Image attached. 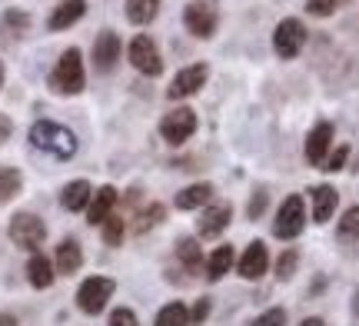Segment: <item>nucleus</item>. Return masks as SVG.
Wrapping results in <instances>:
<instances>
[{
  "mask_svg": "<svg viewBox=\"0 0 359 326\" xmlns=\"http://www.w3.org/2000/svg\"><path fill=\"white\" fill-rule=\"evenodd\" d=\"M160 4L163 0H127V20L137 27L154 24L156 13H160Z\"/></svg>",
  "mask_w": 359,
  "mask_h": 326,
  "instance_id": "b1692460",
  "label": "nucleus"
},
{
  "mask_svg": "<svg viewBox=\"0 0 359 326\" xmlns=\"http://www.w3.org/2000/svg\"><path fill=\"white\" fill-rule=\"evenodd\" d=\"M346 160H349V144H339L333 154L326 157V163H323V167H326V173H339V170L346 167Z\"/></svg>",
  "mask_w": 359,
  "mask_h": 326,
  "instance_id": "2f4dec72",
  "label": "nucleus"
},
{
  "mask_svg": "<svg viewBox=\"0 0 359 326\" xmlns=\"http://www.w3.org/2000/svg\"><path fill=\"white\" fill-rule=\"evenodd\" d=\"M183 24H187V30H190L193 37L210 40L213 34H217L219 17H217V11H210V7H203V4H190V7L183 11Z\"/></svg>",
  "mask_w": 359,
  "mask_h": 326,
  "instance_id": "f8f14e48",
  "label": "nucleus"
},
{
  "mask_svg": "<svg viewBox=\"0 0 359 326\" xmlns=\"http://www.w3.org/2000/svg\"><path fill=\"white\" fill-rule=\"evenodd\" d=\"M353 320L359 323V287H356V293H353Z\"/></svg>",
  "mask_w": 359,
  "mask_h": 326,
  "instance_id": "a19ab883",
  "label": "nucleus"
},
{
  "mask_svg": "<svg viewBox=\"0 0 359 326\" xmlns=\"http://www.w3.org/2000/svg\"><path fill=\"white\" fill-rule=\"evenodd\" d=\"M123 236H127V220L123 217H110V220L103 223V243L107 247H120Z\"/></svg>",
  "mask_w": 359,
  "mask_h": 326,
  "instance_id": "bb28decb",
  "label": "nucleus"
},
{
  "mask_svg": "<svg viewBox=\"0 0 359 326\" xmlns=\"http://www.w3.org/2000/svg\"><path fill=\"white\" fill-rule=\"evenodd\" d=\"M123 53V40L116 30H100L97 40H93V50H90V60H93V70L97 74H110Z\"/></svg>",
  "mask_w": 359,
  "mask_h": 326,
  "instance_id": "1a4fd4ad",
  "label": "nucleus"
},
{
  "mask_svg": "<svg viewBox=\"0 0 359 326\" xmlns=\"http://www.w3.org/2000/svg\"><path fill=\"white\" fill-rule=\"evenodd\" d=\"M80 266H83V250H80V243L74 236L60 240V243H57V253H53V270L60 276H74Z\"/></svg>",
  "mask_w": 359,
  "mask_h": 326,
  "instance_id": "dca6fc26",
  "label": "nucleus"
},
{
  "mask_svg": "<svg viewBox=\"0 0 359 326\" xmlns=\"http://www.w3.org/2000/svg\"><path fill=\"white\" fill-rule=\"evenodd\" d=\"M339 240H359V207H349L343 217H339V226H336Z\"/></svg>",
  "mask_w": 359,
  "mask_h": 326,
  "instance_id": "cd10ccee",
  "label": "nucleus"
},
{
  "mask_svg": "<svg viewBox=\"0 0 359 326\" xmlns=\"http://www.w3.org/2000/svg\"><path fill=\"white\" fill-rule=\"evenodd\" d=\"M263 210H266V190H257L253 200H250V207H246V217H250V220H259Z\"/></svg>",
  "mask_w": 359,
  "mask_h": 326,
  "instance_id": "c9c22d12",
  "label": "nucleus"
},
{
  "mask_svg": "<svg viewBox=\"0 0 359 326\" xmlns=\"http://www.w3.org/2000/svg\"><path fill=\"white\" fill-rule=\"evenodd\" d=\"M299 326H326V320H323V316H306Z\"/></svg>",
  "mask_w": 359,
  "mask_h": 326,
  "instance_id": "58836bf2",
  "label": "nucleus"
},
{
  "mask_svg": "<svg viewBox=\"0 0 359 326\" xmlns=\"http://www.w3.org/2000/svg\"><path fill=\"white\" fill-rule=\"evenodd\" d=\"M7 236H11L13 247L37 253V250L43 247V240H47V223L40 220L37 213H27V210H20V213H13L11 223H7Z\"/></svg>",
  "mask_w": 359,
  "mask_h": 326,
  "instance_id": "7ed1b4c3",
  "label": "nucleus"
},
{
  "mask_svg": "<svg viewBox=\"0 0 359 326\" xmlns=\"http://www.w3.org/2000/svg\"><path fill=\"white\" fill-rule=\"evenodd\" d=\"M127 57H130V64H133V70H140L143 77H160V74H163L160 47H156L154 37H147V34H137V37L130 40Z\"/></svg>",
  "mask_w": 359,
  "mask_h": 326,
  "instance_id": "0eeeda50",
  "label": "nucleus"
},
{
  "mask_svg": "<svg viewBox=\"0 0 359 326\" xmlns=\"http://www.w3.org/2000/svg\"><path fill=\"white\" fill-rule=\"evenodd\" d=\"M116 200H120V193H116V186H100L97 193L90 196V207H87V223H93V226H103V223L114 217V207Z\"/></svg>",
  "mask_w": 359,
  "mask_h": 326,
  "instance_id": "2eb2a0df",
  "label": "nucleus"
},
{
  "mask_svg": "<svg viewBox=\"0 0 359 326\" xmlns=\"http://www.w3.org/2000/svg\"><path fill=\"white\" fill-rule=\"evenodd\" d=\"M4 77H7V70H4V60H0V87H4Z\"/></svg>",
  "mask_w": 359,
  "mask_h": 326,
  "instance_id": "79ce46f5",
  "label": "nucleus"
},
{
  "mask_svg": "<svg viewBox=\"0 0 359 326\" xmlns=\"http://www.w3.org/2000/svg\"><path fill=\"white\" fill-rule=\"evenodd\" d=\"M253 326H286V310H283V306H273V310H266L263 316H257Z\"/></svg>",
  "mask_w": 359,
  "mask_h": 326,
  "instance_id": "473e14b6",
  "label": "nucleus"
},
{
  "mask_svg": "<svg viewBox=\"0 0 359 326\" xmlns=\"http://www.w3.org/2000/svg\"><path fill=\"white\" fill-rule=\"evenodd\" d=\"M306 37L309 34H306V27H303V20L283 17L280 24H276V30H273V50H276L280 60H293L306 47Z\"/></svg>",
  "mask_w": 359,
  "mask_h": 326,
  "instance_id": "20e7f679",
  "label": "nucleus"
},
{
  "mask_svg": "<svg viewBox=\"0 0 359 326\" xmlns=\"http://www.w3.org/2000/svg\"><path fill=\"white\" fill-rule=\"evenodd\" d=\"M83 13H87V0H60L47 17V27L50 30H70Z\"/></svg>",
  "mask_w": 359,
  "mask_h": 326,
  "instance_id": "6ab92c4d",
  "label": "nucleus"
},
{
  "mask_svg": "<svg viewBox=\"0 0 359 326\" xmlns=\"http://www.w3.org/2000/svg\"><path fill=\"white\" fill-rule=\"evenodd\" d=\"M233 263H236V257H233V247H217L213 253H210V260H206V280H223V276L233 270Z\"/></svg>",
  "mask_w": 359,
  "mask_h": 326,
  "instance_id": "5701e85b",
  "label": "nucleus"
},
{
  "mask_svg": "<svg viewBox=\"0 0 359 326\" xmlns=\"http://www.w3.org/2000/svg\"><path fill=\"white\" fill-rule=\"evenodd\" d=\"M236 270H240V276L243 280H259V276L269 270V250L263 240H253L250 247L243 250V257H240V263H236Z\"/></svg>",
  "mask_w": 359,
  "mask_h": 326,
  "instance_id": "ddd939ff",
  "label": "nucleus"
},
{
  "mask_svg": "<svg viewBox=\"0 0 359 326\" xmlns=\"http://www.w3.org/2000/svg\"><path fill=\"white\" fill-rule=\"evenodd\" d=\"M336 4H339V0H306V11L313 13V17H333Z\"/></svg>",
  "mask_w": 359,
  "mask_h": 326,
  "instance_id": "f704fd0d",
  "label": "nucleus"
},
{
  "mask_svg": "<svg viewBox=\"0 0 359 326\" xmlns=\"http://www.w3.org/2000/svg\"><path fill=\"white\" fill-rule=\"evenodd\" d=\"M163 213H167V210L160 207V203H150V207L147 210H140V217H137V230H150V226H156V223L163 220Z\"/></svg>",
  "mask_w": 359,
  "mask_h": 326,
  "instance_id": "c756f323",
  "label": "nucleus"
},
{
  "mask_svg": "<svg viewBox=\"0 0 359 326\" xmlns=\"http://www.w3.org/2000/svg\"><path fill=\"white\" fill-rule=\"evenodd\" d=\"M27 280H30L34 290H47V287H53L57 270H53V263L43 253H30V260H27Z\"/></svg>",
  "mask_w": 359,
  "mask_h": 326,
  "instance_id": "aec40b11",
  "label": "nucleus"
},
{
  "mask_svg": "<svg viewBox=\"0 0 359 326\" xmlns=\"http://www.w3.org/2000/svg\"><path fill=\"white\" fill-rule=\"evenodd\" d=\"M20 186H24V177H20V170L0 167V203H11L13 196L20 193Z\"/></svg>",
  "mask_w": 359,
  "mask_h": 326,
  "instance_id": "a878e982",
  "label": "nucleus"
},
{
  "mask_svg": "<svg viewBox=\"0 0 359 326\" xmlns=\"http://www.w3.org/2000/svg\"><path fill=\"white\" fill-rule=\"evenodd\" d=\"M11 133H13L11 117H4V114H0V144H7V140H11Z\"/></svg>",
  "mask_w": 359,
  "mask_h": 326,
  "instance_id": "4c0bfd02",
  "label": "nucleus"
},
{
  "mask_svg": "<svg viewBox=\"0 0 359 326\" xmlns=\"http://www.w3.org/2000/svg\"><path fill=\"white\" fill-rule=\"evenodd\" d=\"M83 83H87V70H83V53L77 47H67L57 64H53L50 77H47V87H50L57 97H77L83 93Z\"/></svg>",
  "mask_w": 359,
  "mask_h": 326,
  "instance_id": "f03ea898",
  "label": "nucleus"
},
{
  "mask_svg": "<svg viewBox=\"0 0 359 326\" xmlns=\"http://www.w3.org/2000/svg\"><path fill=\"white\" fill-rule=\"evenodd\" d=\"M110 326H140V323H137V313H133V310L120 306V310L110 313Z\"/></svg>",
  "mask_w": 359,
  "mask_h": 326,
  "instance_id": "e433bc0d",
  "label": "nucleus"
},
{
  "mask_svg": "<svg viewBox=\"0 0 359 326\" xmlns=\"http://www.w3.org/2000/svg\"><path fill=\"white\" fill-rule=\"evenodd\" d=\"M230 220H233L230 203H206L200 220H196V233L203 236V240H213V236H219L230 226Z\"/></svg>",
  "mask_w": 359,
  "mask_h": 326,
  "instance_id": "9b49d317",
  "label": "nucleus"
},
{
  "mask_svg": "<svg viewBox=\"0 0 359 326\" xmlns=\"http://www.w3.org/2000/svg\"><path fill=\"white\" fill-rule=\"evenodd\" d=\"M114 290H116V283L110 280V276H87V280L80 283V290H77V306L87 316L103 313V306L110 303Z\"/></svg>",
  "mask_w": 359,
  "mask_h": 326,
  "instance_id": "423d86ee",
  "label": "nucleus"
},
{
  "mask_svg": "<svg viewBox=\"0 0 359 326\" xmlns=\"http://www.w3.org/2000/svg\"><path fill=\"white\" fill-rule=\"evenodd\" d=\"M0 326H20L13 313H0Z\"/></svg>",
  "mask_w": 359,
  "mask_h": 326,
  "instance_id": "ea45409f",
  "label": "nucleus"
},
{
  "mask_svg": "<svg viewBox=\"0 0 359 326\" xmlns=\"http://www.w3.org/2000/svg\"><path fill=\"white\" fill-rule=\"evenodd\" d=\"M154 326H190V306L187 303H167L160 313H156V323Z\"/></svg>",
  "mask_w": 359,
  "mask_h": 326,
  "instance_id": "393cba45",
  "label": "nucleus"
},
{
  "mask_svg": "<svg viewBox=\"0 0 359 326\" xmlns=\"http://www.w3.org/2000/svg\"><path fill=\"white\" fill-rule=\"evenodd\" d=\"M206 77H210V67H206V64H190V67H183V70H177V77L170 80L167 97H170V100H183V97H193L196 90H203Z\"/></svg>",
  "mask_w": 359,
  "mask_h": 326,
  "instance_id": "9d476101",
  "label": "nucleus"
},
{
  "mask_svg": "<svg viewBox=\"0 0 359 326\" xmlns=\"http://www.w3.org/2000/svg\"><path fill=\"white\" fill-rule=\"evenodd\" d=\"M90 196H93V186L87 180H70L60 190V207L70 210V213H80V210L90 207Z\"/></svg>",
  "mask_w": 359,
  "mask_h": 326,
  "instance_id": "412c9836",
  "label": "nucleus"
},
{
  "mask_svg": "<svg viewBox=\"0 0 359 326\" xmlns=\"http://www.w3.org/2000/svg\"><path fill=\"white\" fill-rule=\"evenodd\" d=\"M177 210H200L206 203H213V183H193V186H183L177 196H173Z\"/></svg>",
  "mask_w": 359,
  "mask_h": 326,
  "instance_id": "4be33fe9",
  "label": "nucleus"
},
{
  "mask_svg": "<svg viewBox=\"0 0 359 326\" xmlns=\"http://www.w3.org/2000/svg\"><path fill=\"white\" fill-rule=\"evenodd\" d=\"M193 133H196V114L190 107H177V110L163 114V120H160V137L173 147L187 144Z\"/></svg>",
  "mask_w": 359,
  "mask_h": 326,
  "instance_id": "6e6552de",
  "label": "nucleus"
},
{
  "mask_svg": "<svg viewBox=\"0 0 359 326\" xmlns=\"http://www.w3.org/2000/svg\"><path fill=\"white\" fill-rule=\"evenodd\" d=\"M0 27H4V30H13V34H24L27 27H30V17H27L24 11H7L4 20H0Z\"/></svg>",
  "mask_w": 359,
  "mask_h": 326,
  "instance_id": "7c9ffc66",
  "label": "nucleus"
},
{
  "mask_svg": "<svg viewBox=\"0 0 359 326\" xmlns=\"http://www.w3.org/2000/svg\"><path fill=\"white\" fill-rule=\"evenodd\" d=\"M177 260H180V266L187 270L190 280L206 270L203 250H200V240H196V236H183V240H177Z\"/></svg>",
  "mask_w": 359,
  "mask_h": 326,
  "instance_id": "f3484780",
  "label": "nucleus"
},
{
  "mask_svg": "<svg viewBox=\"0 0 359 326\" xmlns=\"http://www.w3.org/2000/svg\"><path fill=\"white\" fill-rule=\"evenodd\" d=\"M306 226V200L299 193H290L283 200L280 213H276V223H273V236L280 240H296Z\"/></svg>",
  "mask_w": 359,
  "mask_h": 326,
  "instance_id": "39448f33",
  "label": "nucleus"
},
{
  "mask_svg": "<svg viewBox=\"0 0 359 326\" xmlns=\"http://www.w3.org/2000/svg\"><path fill=\"white\" fill-rule=\"evenodd\" d=\"M330 147H333V123H330V120H320L306 137V160L313 167H323Z\"/></svg>",
  "mask_w": 359,
  "mask_h": 326,
  "instance_id": "4468645a",
  "label": "nucleus"
},
{
  "mask_svg": "<svg viewBox=\"0 0 359 326\" xmlns=\"http://www.w3.org/2000/svg\"><path fill=\"white\" fill-rule=\"evenodd\" d=\"M309 200H313V220H316V223H330V220H333L336 203H339L336 186L320 183V186H313V190H309Z\"/></svg>",
  "mask_w": 359,
  "mask_h": 326,
  "instance_id": "a211bd4d",
  "label": "nucleus"
},
{
  "mask_svg": "<svg viewBox=\"0 0 359 326\" xmlns=\"http://www.w3.org/2000/svg\"><path fill=\"white\" fill-rule=\"evenodd\" d=\"M30 144L53 160H70L80 147L77 133L70 130V127H64V123H53V120H37L30 127Z\"/></svg>",
  "mask_w": 359,
  "mask_h": 326,
  "instance_id": "f257e3e1",
  "label": "nucleus"
},
{
  "mask_svg": "<svg viewBox=\"0 0 359 326\" xmlns=\"http://www.w3.org/2000/svg\"><path fill=\"white\" fill-rule=\"evenodd\" d=\"M210 310H213V300H210V297L196 300V303H193V310H190V323L193 326H203V320L210 316Z\"/></svg>",
  "mask_w": 359,
  "mask_h": 326,
  "instance_id": "72a5a7b5",
  "label": "nucleus"
},
{
  "mask_svg": "<svg viewBox=\"0 0 359 326\" xmlns=\"http://www.w3.org/2000/svg\"><path fill=\"white\" fill-rule=\"evenodd\" d=\"M296 266H299V250H283L280 260H276V280H293Z\"/></svg>",
  "mask_w": 359,
  "mask_h": 326,
  "instance_id": "c85d7f7f",
  "label": "nucleus"
}]
</instances>
